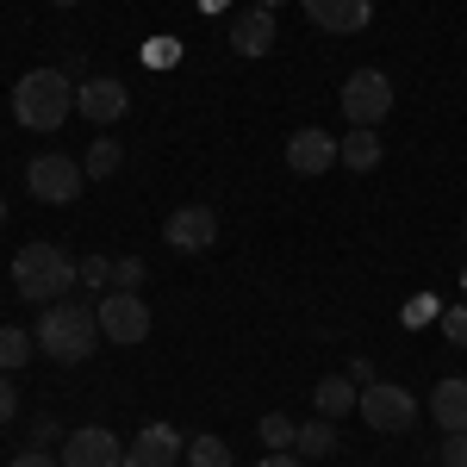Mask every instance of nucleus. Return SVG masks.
<instances>
[{"label": "nucleus", "instance_id": "obj_20", "mask_svg": "<svg viewBox=\"0 0 467 467\" xmlns=\"http://www.w3.org/2000/svg\"><path fill=\"white\" fill-rule=\"evenodd\" d=\"M119 162H125V150H119V138H94V144H88V156H81V169H88V181H107V175H119Z\"/></svg>", "mask_w": 467, "mask_h": 467}, {"label": "nucleus", "instance_id": "obj_33", "mask_svg": "<svg viewBox=\"0 0 467 467\" xmlns=\"http://www.w3.org/2000/svg\"><path fill=\"white\" fill-rule=\"evenodd\" d=\"M0 218H6V200H0Z\"/></svg>", "mask_w": 467, "mask_h": 467}, {"label": "nucleus", "instance_id": "obj_25", "mask_svg": "<svg viewBox=\"0 0 467 467\" xmlns=\"http://www.w3.org/2000/svg\"><path fill=\"white\" fill-rule=\"evenodd\" d=\"M81 281H88V287H107V281H112V262L88 255V262H81Z\"/></svg>", "mask_w": 467, "mask_h": 467}, {"label": "nucleus", "instance_id": "obj_15", "mask_svg": "<svg viewBox=\"0 0 467 467\" xmlns=\"http://www.w3.org/2000/svg\"><path fill=\"white\" fill-rule=\"evenodd\" d=\"M431 418H436V424H442L449 436H462V431H467V380H462V374L436 380V393H431Z\"/></svg>", "mask_w": 467, "mask_h": 467}, {"label": "nucleus", "instance_id": "obj_31", "mask_svg": "<svg viewBox=\"0 0 467 467\" xmlns=\"http://www.w3.org/2000/svg\"><path fill=\"white\" fill-rule=\"evenodd\" d=\"M57 6H81V0H57Z\"/></svg>", "mask_w": 467, "mask_h": 467}, {"label": "nucleus", "instance_id": "obj_7", "mask_svg": "<svg viewBox=\"0 0 467 467\" xmlns=\"http://www.w3.org/2000/svg\"><path fill=\"white\" fill-rule=\"evenodd\" d=\"M94 318H100V337H112V343H144L150 337V306L138 299V293L112 287L107 299L94 306Z\"/></svg>", "mask_w": 467, "mask_h": 467}, {"label": "nucleus", "instance_id": "obj_14", "mask_svg": "<svg viewBox=\"0 0 467 467\" xmlns=\"http://www.w3.org/2000/svg\"><path fill=\"white\" fill-rule=\"evenodd\" d=\"M231 50H237V57H268V50H275V13H268V6H244V13L231 19Z\"/></svg>", "mask_w": 467, "mask_h": 467}, {"label": "nucleus", "instance_id": "obj_2", "mask_svg": "<svg viewBox=\"0 0 467 467\" xmlns=\"http://www.w3.org/2000/svg\"><path fill=\"white\" fill-rule=\"evenodd\" d=\"M69 107H75L69 69H32V75H19V88H13V119L26 131H63Z\"/></svg>", "mask_w": 467, "mask_h": 467}, {"label": "nucleus", "instance_id": "obj_12", "mask_svg": "<svg viewBox=\"0 0 467 467\" xmlns=\"http://www.w3.org/2000/svg\"><path fill=\"white\" fill-rule=\"evenodd\" d=\"M63 467H125V449H119V436L100 431V424H88V431L69 436V449H63Z\"/></svg>", "mask_w": 467, "mask_h": 467}, {"label": "nucleus", "instance_id": "obj_26", "mask_svg": "<svg viewBox=\"0 0 467 467\" xmlns=\"http://www.w3.org/2000/svg\"><path fill=\"white\" fill-rule=\"evenodd\" d=\"M442 467H467V431L462 436H442Z\"/></svg>", "mask_w": 467, "mask_h": 467}, {"label": "nucleus", "instance_id": "obj_4", "mask_svg": "<svg viewBox=\"0 0 467 467\" xmlns=\"http://www.w3.org/2000/svg\"><path fill=\"white\" fill-rule=\"evenodd\" d=\"M26 187H32V200H44V206H69V200H81V187H88V169L75 156H63V150H44V156H32V169H26Z\"/></svg>", "mask_w": 467, "mask_h": 467}, {"label": "nucleus", "instance_id": "obj_21", "mask_svg": "<svg viewBox=\"0 0 467 467\" xmlns=\"http://www.w3.org/2000/svg\"><path fill=\"white\" fill-rule=\"evenodd\" d=\"M187 467H231V449L218 436H193L187 442Z\"/></svg>", "mask_w": 467, "mask_h": 467}, {"label": "nucleus", "instance_id": "obj_9", "mask_svg": "<svg viewBox=\"0 0 467 467\" xmlns=\"http://www.w3.org/2000/svg\"><path fill=\"white\" fill-rule=\"evenodd\" d=\"M162 237H169V250H181V255L213 250V244H218V213H213V206H181V213H169Z\"/></svg>", "mask_w": 467, "mask_h": 467}, {"label": "nucleus", "instance_id": "obj_10", "mask_svg": "<svg viewBox=\"0 0 467 467\" xmlns=\"http://www.w3.org/2000/svg\"><path fill=\"white\" fill-rule=\"evenodd\" d=\"M306 6V19L330 37H356L368 32V19H374V0H299Z\"/></svg>", "mask_w": 467, "mask_h": 467}, {"label": "nucleus", "instance_id": "obj_6", "mask_svg": "<svg viewBox=\"0 0 467 467\" xmlns=\"http://www.w3.org/2000/svg\"><path fill=\"white\" fill-rule=\"evenodd\" d=\"M387 112H393V81L380 69H356L343 81V119H349V125H368V131H374Z\"/></svg>", "mask_w": 467, "mask_h": 467}, {"label": "nucleus", "instance_id": "obj_5", "mask_svg": "<svg viewBox=\"0 0 467 467\" xmlns=\"http://www.w3.org/2000/svg\"><path fill=\"white\" fill-rule=\"evenodd\" d=\"M356 411L368 418V431H380V436H405L418 424V399L405 393V387H387V380H368Z\"/></svg>", "mask_w": 467, "mask_h": 467}, {"label": "nucleus", "instance_id": "obj_30", "mask_svg": "<svg viewBox=\"0 0 467 467\" xmlns=\"http://www.w3.org/2000/svg\"><path fill=\"white\" fill-rule=\"evenodd\" d=\"M255 6H268V13H275V6H281V0H255Z\"/></svg>", "mask_w": 467, "mask_h": 467}, {"label": "nucleus", "instance_id": "obj_28", "mask_svg": "<svg viewBox=\"0 0 467 467\" xmlns=\"http://www.w3.org/2000/svg\"><path fill=\"white\" fill-rule=\"evenodd\" d=\"M255 467H312V462H299V455H287V449H268Z\"/></svg>", "mask_w": 467, "mask_h": 467}, {"label": "nucleus", "instance_id": "obj_16", "mask_svg": "<svg viewBox=\"0 0 467 467\" xmlns=\"http://www.w3.org/2000/svg\"><path fill=\"white\" fill-rule=\"evenodd\" d=\"M337 162H343V169H356V175L380 169V138H374L368 125H349V138H337Z\"/></svg>", "mask_w": 467, "mask_h": 467}, {"label": "nucleus", "instance_id": "obj_17", "mask_svg": "<svg viewBox=\"0 0 467 467\" xmlns=\"http://www.w3.org/2000/svg\"><path fill=\"white\" fill-rule=\"evenodd\" d=\"M312 399H318L324 418H343V411H356V405H361V393H356V380H349V374H324L318 387H312Z\"/></svg>", "mask_w": 467, "mask_h": 467}, {"label": "nucleus", "instance_id": "obj_8", "mask_svg": "<svg viewBox=\"0 0 467 467\" xmlns=\"http://www.w3.org/2000/svg\"><path fill=\"white\" fill-rule=\"evenodd\" d=\"M125 107H131V88H125L119 75H88V81H75V112H81V119L112 125V119H125Z\"/></svg>", "mask_w": 467, "mask_h": 467}, {"label": "nucleus", "instance_id": "obj_27", "mask_svg": "<svg viewBox=\"0 0 467 467\" xmlns=\"http://www.w3.org/2000/svg\"><path fill=\"white\" fill-rule=\"evenodd\" d=\"M13 411H19V393H13V380H6V374H0V424H6V418H13Z\"/></svg>", "mask_w": 467, "mask_h": 467}, {"label": "nucleus", "instance_id": "obj_18", "mask_svg": "<svg viewBox=\"0 0 467 467\" xmlns=\"http://www.w3.org/2000/svg\"><path fill=\"white\" fill-rule=\"evenodd\" d=\"M330 449H337L330 418H312V424H299V431H293V455H299V462H324Z\"/></svg>", "mask_w": 467, "mask_h": 467}, {"label": "nucleus", "instance_id": "obj_13", "mask_svg": "<svg viewBox=\"0 0 467 467\" xmlns=\"http://www.w3.org/2000/svg\"><path fill=\"white\" fill-rule=\"evenodd\" d=\"M287 169H293V175H324V169H337V138L318 131V125L293 131V138H287Z\"/></svg>", "mask_w": 467, "mask_h": 467}, {"label": "nucleus", "instance_id": "obj_11", "mask_svg": "<svg viewBox=\"0 0 467 467\" xmlns=\"http://www.w3.org/2000/svg\"><path fill=\"white\" fill-rule=\"evenodd\" d=\"M175 462H181V431H169V424H144L125 442V467H175Z\"/></svg>", "mask_w": 467, "mask_h": 467}, {"label": "nucleus", "instance_id": "obj_29", "mask_svg": "<svg viewBox=\"0 0 467 467\" xmlns=\"http://www.w3.org/2000/svg\"><path fill=\"white\" fill-rule=\"evenodd\" d=\"M13 467H63V462H57V455H44V449H26Z\"/></svg>", "mask_w": 467, "mask_h": 467}, {"label": "nucleus", "instance_id": "obj_22", "mask_svg": "<svg viewBox=\"0 0 467 467\" xmlns=\"http://www.w3.org/2000/svg\"><path fill=\"white\" fill-rule=\"evenodd\" d=\"M293 431H299V424H293L287 411H268V418H262V449H293Z\"/></svg>", "mask_w": 467, "mask_h": 467}, {"label": "nucleus", "instance_id": "obj_1", "mask_svg": "<svg viewBox=\"0 0 467 467\" xmlns=\"http://www.w3.org/2000/svg\"><path fill=\"white\" fill-rule=\"evenodd\" d=\"M37 349L50 361H63V368H75V361H88L94 349H100V318H94V306H75V299H57V306H44V318H37Z\"/></svg>", "mask_w": 467, "mask_h": 467}, {"label": "nucleus", "instance_id": "obj_23", "mask_svg": "<svg viewBox=\"0 0 467 467\" xmlns=\"http://www.w3.org/2000/svg\"><path fill=\"white\" fill-rule=\"evenodd\" d=\"M442 337L467 349V299H462V306H442Z\"/></svg>", "mask_w": 467, "mask_h": 467}, {"label": "nucleus", "instance_id": "obj_32", "mask_svg": "<svg viewBox=\"0 0 467 467\" xmlns=\"http://www.w3.org/2000/svg\"><path fill=\"white\" fill-rule=\"evenodd\" d=\"M462 293H467V268H462Z\"/></svg>", "mask_w": 467, "mask_h": 467}, {"label": "nucleus", "instance_id": "obj_19", "mask_svg": "<svg viewBox=\"0 0 467 467\" xmlns=\"http://www.w3.org/2000/svg\"><path fill=\"white\" fill-rule=\"evenodd\" d=\"M37 349L32 330H19V324H0V374H13V368H26Z\"/></svg>", "mask_w": 467, "mask_h": 467}, {"label": "nucleus", "instance_id": "obj_3", "mask_svg": "<svg viewBox=\"0 0 467 467\" xmlns=\"http://www.w3.org/2000/svg\"><path fill=\"white\" fill-rule=\"evenodd\" d=\"M75 281H81V262H69L57 244H26V250L13 255V287L32 306H57Z\"/></svg>", "mask_w": 467, "mask_h": 467}, {"label": "nucleus", "instance_id": "obj_24", "mask_svg": "<svg viewBox=\"0 0 467 467\" xmlns=\"http://www.w3.org/2000/svg\"><path fill=\"white\" fill-rule=\"evenodd\" d=\"M112 281H119V293H131L138 281H144V255H125V262H112Z\"/></svg>", "mask_w": 467, "mask_h": 467}]
</instances>
